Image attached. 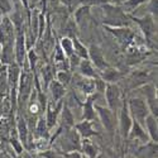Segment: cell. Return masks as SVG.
<instances>
[{"label":"cell","mask_w":158,"mask_h":158,"mask_svg":"<svg viewBox=\"0 0 158 158\" xmlns=\"http://www.w3.org/2000/svg\"><path fill=\"white\" fill-rule=\"evenodd\" d=\"M104 10V23L105 27H127L129 24V15L123 11L119 4H104L101 5Z\"/></svg>","instance_id":"obj_1"},{"label":"cell","mask_w":158,"mask_h":158,"mask_svg":"<svg viewBox=\"0 0 158 158\" xmlns=\"http://www.w3.org/2000/svg\"><path fill=\"white\" fill-rule=\"evenodd\" d=\"M127 105H128V110H129L131 118H133V120H135L139 124L144 125V120H146V118L151 114L146 100L142 99L140 96L134 95L127 101Z\"/></svg>","instance_id":"obj_2"},{"label":"cell","mask_w":158,"mask_h":158,"mask_svg":"<svg viewBox=\"0 0 158 158\" xmlns=\"http://www.w3.org/2000/svg\"><path fill=\"white\" fill-rule=\"evenodd\" d=\"M95 110H96L98 119L100 120L102 128L106 130L109 134H113L118 128V119L115 116V113L113 110H110L108 106L100 105V104H95Z\"/></svg>","instance_id":"obj_3"},{"label":"cell","mask_w":158,"mask_h":158,"mask_svg":"<svg viewBox=\"0 0 158 158\" xmlns=\"http://www.w3.org/2000/svg\"><path fill=\"white\" fill-rule=\"evenodd\" d=\"M129 18L139 27L144 38H147V41H151V39L157 34V19H154V17L151 15L149 13H147V14H144L142 17L129 15Z\"/></svg>","instance_id":"obj_4"},{"label":"cell","mask_w":158,"mask_h":158,"mask_svg":"<svg viewBox=\"0 0 158 158\" xmlns=\"http://www.w3.org/2000/svg\"><path fill=\"white\" fill-rule=\"evenodd\" d=\"M104 100L106 101V106L116 113L123 104L122 89L118 84H106L104 90Z\"/></svg>","instance_id":"obj_5"},{"label":"cell","mask_w":158,"mask_h":158,"mask_svg":"<svg viewBox=\"0 0 158 158\" xmlns=\"http://www.w3.org/2000/svg\"><path fill=\"white\" fill-rule=\"evenodd\" d=\"M15 39H14V55L15 62L23 67L24 63L27 62V41H25V33L24 27L20 29H15Z\"/></svg>","instance_id":"obj_6"},{"label":"cell","mask_w":158,"mask_h":158,"mask_svg":"<svg viewBox=\"0 0 158 158\" xmlns=\"http://www.w3.org/2000/svg\"><path fill=\"white\" fill-rule=\"evenodd\" d=\"M110 34L116 39V42L122 46V48H129L134 43V33L128 27H105Z\"/></svg>","instance_id":"obj_7"},{"label":"cell","mask_w":158,"mask_h":158,"mask_svg":"<svg viewBox=\"0 0 158 158\" xmlns=\"http://www.w3.org/2000/svg\"><path fill=\"white\" fill-rule=\"evenodd\" d=\"M87 52H89V61L94 64V67L99 71H102L104 69H106L108 66H110L105 58L104 51L99 44H90L87 47Z\"/></svg>","instance_id":"obj_8"},{"label":"cell","mask_w":158,"mask_h":158,"mask_svg":"<svg viewBox=\"0 0 158 158\" xmlns=\"http://www.w3.org/2000/svg\"><path fill=\"white\" fill-rule=\"evenodd\" d=\"M119 111V118H118V128H119V131L124 139L128 138L129 130L131 128V124H133V118H131L129 110H128V105L127 101H123Z\"/></svg>","instance_id":"obj_9"},{"label":"cell","mask_w":158,"mask_h":158,"mask_svg":"<svg viewBox=\"0 0 158 158\" xmlns=\"http://www.w3.org/2000/svg\"><path fill=\"white\" fill-rule=\"evenodd\" d=\"M62 105H63V100L58 101V102H55V101H48L47 104V108H46V123H47V127L48 129H53L57 123H58V116H60V113H61V109H62Z\"/></svg>","instance_id":"obj_10"},{"label":"cell","mask_w":158,"mask_h":158,"mask_svg":"<svg viewBox=\"0 0 158 158\" xmlns=\"http://www.w3.org/2000/svg\"><path fill=\"white\" fill-rule=\"evenodd\" d=\"M15 131H17V135L20 139L24 149H28L29 146V142H31V131L27 124V120L25 118L19 113L17 115V122H15Z\"/></svg>","instance_id":"obj_11"},{"label":"cell","mask_w":158,"mask_h":158,"mask_svg":"<svg viewBox=\"0 0 158 158\" xmlns=\"http://www.w3.org/2000/svg\"><path fill=\"white\" fill-rule=\"evenodd\" d=\"M73 82H75V89L77 91H80L81 94H84L85 98L89 95H93L96 91L95 78H87V77H84V76L77 73Z\"/></svg>","instance_id":"obj_12"},{"label":"cell","mask_w":158,"mask_h":158,"mask_svg":"<svg viewBox=\"0 0 158 158\" xmlns=\"http://www.w3.org/2000/svg\"><path fill=\"white\" fill-rule=\"evenodd\" d=\"M58 130L57 131H63V130H69L71 128L75 127L76 124V120H75V115L72 113V110L63 104L62 105V109H61V113H60V116H58Z\"/></svg>","instance_id":"obj_13"},{"label":"cell","mask_w":158,"mask_h":158,"mask_svg":"<svg viewBox=\"0 0 158 158\" xmlns=\"http://www.w3.org/2000/svg\"><path fill=\"white\" fill-rule=\"evenodd\" d=\"M129 140H135L140 144H147L148 142H151L148 134L144 127L142 124H139L138 122L133 120V124H131V128L129 130V134H128V138Z\"/></svg>","instance_id":"obj_14"},{"label":"cell","mask_w":158,"mask_h":158,"mask_svg":"<svg viewBox=\"0 0 158 158\" xmlns=\"http://www.w3.org/2000/svg\"><path fill=\"white\" fill-rule=\"evenodd\" d=\"M20 75H22V67L17 62H13L6 66V78H8L9 90H11V89L18 90Z\"/></svg>","instance_id":"obj_15"},{"label":"cell","mask_w":158,"mask_h":158,"mask_svg":"<svg viewBox=\"0 0 158 158\" xmlns=\"http://www.w3.org/2000/svg\"><path fill=\"white\" fill-rule=\"evenodd\" d=\"M148 81H149V72L147 70H134L128 77L129 89L131 90H135L144 84H148Z\"/></svg>","instance_id":"obj_16"},{"label":"cell","mask_w":158,"mask_h":158,"mask_svg":"<svg viewBox=\"0 0 158 158\" xmlns=\"http://www.w3.org/2000/svg\"><path fill=\"white\" fill-rule=\"evenodd\" d=\"M82 120H89V122H94L98 115L95 110V93L93 95H89L85 98V101L82 102Z\"/></svg>","instance_id":"obj_17"},{"label":"cell","mask_w":158,"mask_h":158,"mask_svg":"<svg viewBox=\"0 0 158 158\" xmlns=\"http://www.w3.org/2000/svg\"><path fill=\"white\" fill-rule=\"evenodd\" d=\"M99 77L105 82V84H118L120 80L124 78V73L119 70H116L111 66H108L106 69H104L102 71H99Z\"/></svg>","instance_id":"obj_18"},{"label":"cell","mask_w":158,"mask_h":158,"mask_svg":"<svg viewBox=\"0 0 158 158\" xmlns=\"http://www.w3.org/2000/svg\"><path fill=\"white\" fill-rule=\"evenodd\" d=\"M94 122H89V120H81L80 123L75 124V129L80 137L82 139H87V138H93L95 135H98V131L94 129Z\"/></svg>","instance_id":"obj_19"},{"label":"cell","mask_w":158,"mask_h":158,"mask_svg":"<svg viewBox=\"0 0 158 158\" xmlns=\"http://www.w3.org/2000/svg\"><path fill=\"white\" fill-rule=\"evenodd\" d=\"M90 10H91V6H89V5H80V6L76 8V10L73 13V19H75L73 22L76 23L77 28H82L89 22Z\"/></svg>","instance_id":"obj_20"},{"label":"cell","mask_w":158,"mask_h":158,"mask_svg":"<svg viewBox=\"0 0 158 158\" xmlns=\"http://www.w3.org/2000/svg\"><path fill=\"white\" fill-rule=\"evenodd\" d=\"M76 70H77L78 75L87 77V78H98L99 77L98 70L94 67V64L91 63L89 60H81Z\"/></svg>","instance_id":"obj_21"},{"label":"cell","mask_w":158,"mask_h":158,"mask_svg":"<svg viewBox=\"0 0 158 158\" xmlns=\"http://www.w3.org/2000/svg\"><path fill=\"white\" fill-rule=\"evenodd\" d=\"M144 129H146L147 134L151 139V142H158V122H157V118L153 116L152 114H149L146 120H144Z\"/></svg>","instance_id":"obj_22"},{"label":"cell","mask_w":158,"mask_h":158,"mask_svg":"<svg viewBox=\"0 0 158 158\" xmlns=\"http://www.w3.org/2000/svg\"><path fill=\"white\" fill-rule=\"evenodd\" d=\"M47 89L49 90V94H51V98H52L51 101L58 102V101L63 100V98L66 96V86L60 84L57 80H55V78L51 81V84L48 85Z\"/></svg>","instance_id":"obj_23"},{"label":"cell","mask_w":158,"mask_h":158,"mask_svg":"<svg viewBox=\"0 0 158 158\" xmlns=\"http://www.w3.org/2000/svg\"><path fill=\"white\" fill-rule=\"evenodd\" d=\"M80 152L84 156V158H98L100 151H99V147L96 146V144L90 138H87V139L81 140Z\"/></svg>","instance_id":"obj_24"},{"label":"cell","mask_w":158,"mask_h":158,"mask_svg":"<svg viewBox=\"0 0 158 158\" xmlns=\"http://www.w3.org/2000/svg\"><path fill=\"white\" fill-rule=\"evenodd\" d=\"M148 2L149 0H124V2H122L120 6L125 14L130 15V14H133L137 9L142 8L143 5H146Z\"/></svg>","instance_id":"obj_25"},{"label":"cell","mask_w":158,"mask_h":158,"mask_svg":"<svg viewBox=\"0 0 158 158\" xmlns=\"http://www.w3.org/2000/svg\"><path fill=\"white\" fill-rule=\"evenodd\" d=\"M13 62H15L14 43H6L2 46V64L8 66Z\"/></svg>","instance_id":"obj_26"},{"label":"cell","mask_w":158,"mask_h":158,"mask_svg":"<svg viewBox=\"0 0 158 158\" xmlns=\"http://www.w3.org/2000/svg\"><path fill=\"white\" fill-rule=\"evenodd\" d=\"M34 131H35V138H46V139H49V129L47 127V123H46V119L44 116L41 115L38 118V120L35 123V127H34Z\"/></svg>","instance_id":"obj_27"},{"label":"cell","mask_w":158,"mask_h":158,"mask_svg":"<svg viewBox=\"0 0 158 158\" xmlns=\"http://www.w3.org/2000/svg\"><path fill=\"white\" fill-rule=\"evenodd\" d=\"M73 42V53L80 57L81 60H89V52H87V47L78 39V37H73L72 38Z\"/></svg>","instance_id":"obj_28"},{"label":"cell","mask_w":158,"mask_h":158,"mask_svg":"<svg viewBox=\"0 0 158 158\" xmlns=\"http://www.w3.org/2000/svg\"><path fill=\"white\" fill-rule=\"evenodd\" d=\"M8 140H9V144L11 147V151L14 152V154L15 156H20L23 153V151H24V147H23L20 139L18 138V135H14V130L10 131V135H9Z\"/></svg>","instance_id":"obj_29"},{"label":"cell","mask_w":158,"mask_h":158,"mask_svg":"<svg viewBox=\"0 0 158 158\" xmlns=\"http://www.w3.org/2000/svg\"><path fill=\"white\" fill-rule=\"evenodd\" d=\"M58 46L61 47L62 52L64 53L66 57H70L71 55H73V42H72V38L71 37H67V35H64L60 39V43Z\"/></svg>","instance_id":"obj_30"},{"label":"cell","mask_w":158,"mask_h":158,"mask_svg":"<svg viewBox=\"0 0 158 158\" xmlns=\"http://www.w3.org/2000/svg\"><path fill=\"white\" fill-rule=\"evenodd\" d=\"M72 77H73V75L71 71H57L56 72V80L66 87L71 84Z\"/></svg>","instance_id":"obj_31"},{"label":"cell","mask_w":158,"mask_h":158,"mask_svg":"<svg viewBox=\"0 0 158 158\" xmlns=\"http://www.w3.org/2000/svg\"><path fill=\"white\" fill-rule=\"evenodd\" d=\"M55 78V72L52 70L51 66H44L42 69V81L44 85V89L48 87V85L51 84V81Z\"/></svg>","instance_id":"obj_32"},{"label":"cell","mask_w":158,"mask_h":158,"mask_svg":"<svg viewBox=\"0 0 158 158\" xmlns=\"http://www.w3.org/2000/svg\"><path fill=\"white\" fill-rule=\"evenodd\" d=\"M67 57L64 56V53L62 52V49H61V47L57 44V46H55V55H53V61H55V63H57V62H61V61H63V60H66Z\"/></svg>","instance_id":"obj_33"},{"label":"cell","mask_w":158,"mask_h":158,"mask_svg":"<svg viewBox=\"0 0 158 158\" xmlns=\"http://www.w3.org/2000/svg\"><path fill=\"white\" fill-rule=\"evenodd\" d=\"M62 156H63V158H84V156L81 154L80 151H73V152H69V153H63Z\"/></svg>","instance_id":"obj_34"},{"label":"cell","mask_w":158,"mask_h":158,"mask_svg":"<svg viewBox=\"0 0 158 158\" xmlns=\"http://www.w3.org/2000/svg\"><path fill=\"white\" fill-rule=\"evenodd\" d=\"M3 100H4V98L0 95V119L3 118Z\"/></svg>","instance_id":"obj_35"},{"label":"cell","mask_w":158,"mask_h":158,"mask_svg":"<svg viewBox=\"0 0 158 158\" xmlns=\"http://www.w3.org/2000/svg\"><path fill=\"white\" fill-rule=\"evenodd\" d=\"M38 2H39V0H28V8H31V6L35 5Z\"/></svg>","instance_id":"obj_36"},{"label":"cell","mask_w":158,"mask_h":158,"mask_svg":"<svg viewBox=\"0 0 158 158\" xmlns=\"http://www.w3.org/2000/svg\"><path fill=\"white\" fill-rule=\"evenodd\" d=\"M122 2L123 0H109V3L111 4H122Z\"/></svg>","instance_id":"obj_37"},{"label":"cell","mask_w":158,"mask_h":158,"mask_svg":"<svg viewBox=\"0 0 158 158\" xmlns=\"http://www.w3.org/2000/svg\"><path fill=\"white\" fill-rule=\"evenodd\" d=\"M0 64H2V46H0Z\"/></svg>","instance_id":"obj_38"},{"label":"cell","mask_w":158,"mask_h":158,"mask_svg":"<svg viewBox=\"0 0 158 158\" xmlns=\"http://www.w3.org/2000/svg\"><path fill=\"white\" fill-rule=\"evenodd\" d=\"M17 158H23V157L22 156H17Z\"/></svg>","instance_id":"obj_39"},{"label":"cell","mask_w":158,"mask_h":158,"mask_svg":"<svg viewBox=\"0 0 158 158\" xmlns=\"http://www.w3.org/2000/svg\"><path fill=\"white\" fill-rule=\"evenodd\" d=\"M123 2H124V0H123Z\"/></svg>","instance_id":"obj_40"}]
</instances>
